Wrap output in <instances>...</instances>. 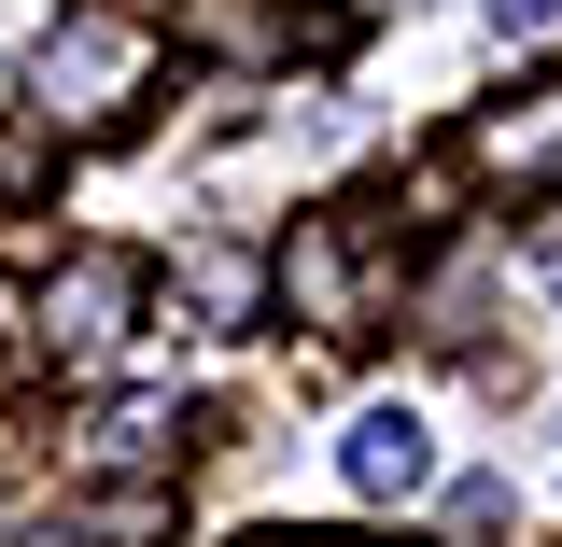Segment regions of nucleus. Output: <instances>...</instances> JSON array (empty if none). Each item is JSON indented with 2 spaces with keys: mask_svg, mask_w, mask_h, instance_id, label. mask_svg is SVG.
Wrapping results in <instances>:
<instances>
[{
  "mask_svg": "<svg viewBox=\"0 0 562 547\" xmlns=\"http://www.w3.org/2000/svg\"><path fill=\"white\" fill-rule=\"evenodd\" d=\"M155 70H169V29L127 14V0H85L70 29H43L29 99H43V127H57V140H99V127H127L140 99H155Z\"/></svg>",
  "mask_w": 562,
  "mask_h": 547,
  "instance_id": "obj_1",
  "label": "nucleus"
},
{
  "mask_svg": "<svg viewBox=\"0 0 562 547\" xmlns=\"http://www.w3.org/2000/svg\"><path fill=\"white\" fill-rule=\"evenodd\" d=\"M380 225H338V210H310L295 239H281V295H295V323H324V338H380Z\"/></svg>",
  "mask_w": 562,
  "mask_h": 547,
  "instance_id": "obj_2",
  "label": "nucleus"
},
{
  "mask_svg": "<svg viewBox=\"0 0 562 547\" xmlns=\"http://www.w3.org/2000/svg\"><path fill=\"white\" fill-rule=\"evenodd\" d=\"M140 323V253H57L43 267V351H113Z\"/></svg>",
  "mask_w": 562,
  "mask_h": 547,
  "instance_id": "obj_3",
  "label": "nucleus"
},
{
  "mask_svg": "<svg viewBox=\"0 0 562 547\" xmlns=\"http://www.w3.org/2000/svg\"><path fill=\"white\" fill-rule=\"evenodd\" d=\"M450 155H464L479 183H562V84H549V99H492Z\"/></svg>",
  "mask_w": 562,
  "mask_h": 547,
  "instance_id": "obj_4",
  "label": "nucleus"
},
{
  "mask_svg": "<svg viewBox=\"0 0 562 547\" xmlns=\"http://www.w3.org/2000/svg\"><path fill=\"white\" fill-rule=\"evenodd\" d=\"M338 464H351V491H366V505H408V491L436 478V435H422V408H351Z\"/></svg>",
  "mask_w": 562,
  "mask_h": 547,
  "instance_id": "obj_5",
  "label": "nucleus"
},
{
  "mask_svg": "<svg viewBox=\"0 0 562 547\" xmlns=\"http://www.w3.org/2000/svg\"><path fill=\"white\" fill-rule=\"evenodd\" d=\"M70 435H85V464H155L169 449V394H113V408L70 421Z\"/></svg>",
  "mask_w": 562,
  "mask_h": 547,
  "instance_id": "obj_6",
  "label": "nucleus"
},
{
  "mask_svg": "<svg viewBox=\"0 0 562 547\" xmlns=\"http://www.w3.org/2000/svg\"><path fill=\"white\" fill-rule=\"evenodd\" d=\"M183 295H198L211 323H254V253H225V239H198V253H183Z\"/></svg>",
  "mask_w": 562,
  "mask_h": 547,
  "instance_id": "obj_7",
  "label": "nucleus"
},
{
  "mask_svg": "<svg viewBox=\"0 0 562 547\" xmlns=\"http://www.w3.org/2000/svg\"><path fill=\"white\" fill-rule=\"evenodd\" d=\"M43 183H57V127L29 113V127H0V210H29Z\"/></svg>",
  "mask_w": 562,
  "mask_h": 547,
  "instance_id": "obj_8",
  "label": "nucleus"
},
{
  "mask_svg": "<svg viewBox=\"0 0 562 547\" xmlns=\"http://www.w3.org/2000/svg\"><path fill=\"white\" fill-rule=\"evenodd\" d=\"M506 14V43H535V29H562V0H492Z\"/></svg>",
  "mask_w": 562,
  "mask_h": 547,
  "instance_id": "obj_9",
  "label": "nucleus"
},
{
  "mask_svg": "<svg viewBox=\"0 0 562 547\" xmlns=\"http://www.w3.org/2000/svg\"><path fill=\"white\" fill-rule=\"evenodd\" d=\"M535 267H549V281H562V210H549V225H535Z\"/></svg>",
  "mask_w": 562,
  "mask_h": 547,
  "instance_id": "obj_10",
  "label": "nucleus"
}]
</instances>
